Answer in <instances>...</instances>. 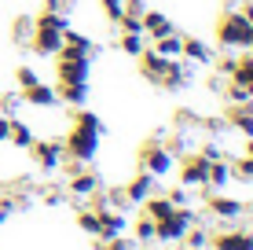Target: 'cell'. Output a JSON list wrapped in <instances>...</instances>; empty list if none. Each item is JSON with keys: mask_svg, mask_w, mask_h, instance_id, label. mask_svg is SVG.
I'll return each instance as SVG.
<instances>
[{"mask_svg": "<svg viewBox=\"0 0 253 250\" xmlns=\"http://www.w3.org/2000/svg\"><path fill=\"white\" fill-rule=\"evenodd\" d=\"M77 228L88 232L92 239H99V210H95V206H84V210H77Z\"/></svg>", "mask_w": 253, "mask_h": 250, "instance_id": "obj_26", "label": "cell"}, {"mask_svg": "<svg viewBox=\"0 0 253 250\" xmlns=\"http://www.w3.org/2000/svg\"><path fill=\"white\" fill-rule=\"evenodd\" d=\"M132 243H136V247H151V243H154V221L147 217V213L132 221Z\"/></svg>", "mask_w": 253, "mask_h": 250, "instance_id": "obj_25", "label": "cell"}, {"mask_svg": "<svg viewBox=\"0 0 253 250\" xmlns=\"http://www.w3.org/2000/svg\"><path fill=\"white\" fill-rule=\"evenodd\" d=\"M239 11H242V19H246V22L253 26V0H246V4H242V7H239Z\"/></svg>", "mask_w": 253, "mask_h": 250, "instance_id": "obj_43", "label": "cell"}, {"mask_svg": "<svg viewBox=\"0 0 253 250\" xmlns=\"http://www.w3.org/2000/svg\"><path fill=\"white\" fill-rule=\"evenodd\" d=\"M180 59H184V63H198V66H213L216 51L209 48L202 37H180Z\"/></svg>", "mask_w": 253, "mask_h": 250, "instance_id": "obj_8", "label": "cell"}, {"mask_svg": "<svg viewBox=\"0 0 253 250\" xmlns=\"http://www.w3.org/2000/svg\"><path fill=\"white\" fill-rule=\"evenodd\" d=\"M63 199H66V195H63V192H48V195H44V202H48V206H59V202H63Z\"/></svg>", "mask_w": 253, "mask_h": 250, "instance_id": "obj_42", "label": "cell"}, {"mask_svg": "<svg viewBox=\"0 0 253 250\" xmlns=\"http://www.w3.org/2000/svg\"><path fill=\"white\" fill-rule=\"evenodd\" d=\"M128 232V217L114 206H103L99 210V239H114V236H125Z\"/></svg>", "mask_w": 253, "mask_h": 250, "instance_id": "obj_13", "label": "cell"}, {"mask_svg": "<svg viewBox=\"0 0 253 250\" xmlns=\"http://www.w3.org/2000/svg\"><path fill=\"white\" fill-rule=\"evenodd\" d=\"M118 48L121 51H125V55H139V51H143L147 48V37H143V33H121V41H118Z\"/></svg>", "mask_w": 253, "mask_h": 250, "instance_id": "obj_29", "label": "cell"}, {"mask_svg": "<svg viewBox=\"0 0 253 250\" xmlns=\"http://www.w3.org/2000/svg\"><path fill=\"white\" fill-rule=\"evenodd\" d=\"M250 51H253V41H250Z\"/></svg>", "mask_w": 253, "mask_h": 250, "instance_id": "obj_48", "label": "cell"}, {"mask_svg": "<svg viewBox=\"0 0 253 250\" xmlns=\"http://www.w3.org/2000/svg\"><path fill=\"white\" fill-rule=\"evenodd\" d=\"M246 154H253V140H246Z\"/></svg>", "mask_w": 253, "mask_h": 250, "instance_id": "obj_46", "label": "cell"}, {"mask_svg": "<svg viewBox=\"0 0 253 250\" xmlns=\"http://www.w3.org/2000/svg\"><path fill=\"white\" fill-rule=\"evenodd\" d=\"M206 210L213 213V217H220V221H235V217L246 213V202L228 199V195H220V192H206Z\"/></svg>", "mask_w": 253, "mask_h": 250, "instance_id": "obj_7", "label": "cell"}, {"mask_svg": "<svg viewBox=\"0 0 253 250\" xmlns=\"http://www.w3.org/2000/svg\"><path fill=\"white\" fill-rule=\"evenodd\" d=\"M228 125L235 133H242L246 140H253V100L250 103H228Z\"/></svg>", "mask_w": 253, "mask_h": 250, "instance_id": "obj_11", "label": "cell"}, {"mask_svg": "<svg viewBox=\"0 0 253 250\" xmlns=\"http://www.w3.org/2000/svg\"><path fill=\"white\" fill-rule=\"evenodd\" d=\"M88 81H92V59L55 55V85H88Z\"/></svg>", "mask_w": 253, "mask_h": 250, "instance_id": "obj_5", "label": "cell"}, {"mask_svg": "<svg viewBox=\"0 0 253 250\" xmlns=\"http://www.w3.org/2000/svg\"><path fill=\"white\" fill-rule=\"evenodd\" d=\"M206 166H209V162L198 151L184 154V158H180V184H184V188H206Z\"/></svg>", "mask_w": 253, "mask_h": 250, "instance_id": "obj_9", "label": "cell"}, {"mask_svg": "<svg viewBox=\"0 0 253 250\" xmlns=\"http://www.w3.org/2000/svg\"><path fill=\"white\" fill-rule=\"evenodd\" d=\"M99 188H103V180H99V173H95L92 166H84L81 173L70 177V195H77V199H88V195H95Z\"/></svg>", "mask_w": 253, "mask_h": 250, "instance_id": "obj_17", "label": "cell"}, {"mask_svg": "<svg viewBox=\"0 0 253 250\" xmlns=\"http://www.w3.org/2000/svg\"><path fill=\"white\" fill-rule=\"evenodd\" d=\"M99 4H103V15H107L110 22H118L121 11H125V0H99Z\"/></svg>", "mask_w": 253, "mask_h": 250, "instance_id": "obj_34", "label": "cell"}, {"mask_svg": "<svg viewBox=\"0 0 253 250\" xmlns=\"http://www.w3.org/2000/svg\"><path fill=\"white\" fill-rule=\"evenodd\" d=\"M30 33H33V19H30V15H22V19L15 22V37H19V45L30 41Z\"/></svg>", "mask_w": 253, "mask_h": 250, "instance_id": "obj_36", "label": "cell"}, {"mask_svg": "<svg viewBox=\"0 0 253 250\" xmlns=\"http://www.w3.org/2000/svg\"><path fill=\"white\" fill-rule=\"evenodd\" d=\"M121 33H143V15H132V11H121V19L114 22Z\"/></svg>", "mask_w": 253, "mask_h": 250, "instance_id": "obj_30", "label": "cell"}, {"mask_svg": "<svg viewBox=\"0 0 253 250\" xmlns=\"http://www.w3.org/2000/svg\"><path fill=\"white\" fill-rule=\"evenodd\" d=\"M19 96H22V103H30V107H55V103H59V96H55V85H44V81L26 85Z\"/></svg>", "mask_w": 253, "mask_h": 250, "instance_id": "obj_16", "label": "cell"}, {"mask_svg": "<svg viewBox=\"0 0 253 250\" xmlns=\"http://www.w3.org/2000/svg\"><path fill=\"white\" fill-rule=\"evenodd\" d=\"M37 55H51L55 59V51L63 48V33L59 30H48V26H33V33H30V41H26Z\"/></svg>", "mask_w": 253, "mask_h": 250, "instance_id": "obj_10", "label": "cell"}, {"mask_svg": "<svg viewBox=\"0 0 253 250\" xmlns=\"http://www.w3.org/2000/svg\"><path fill=\"white\" fill-rule=\"evenodd\" d=\"M224 4H228V7H242L246 0H224Z\"/></svg>", "mask_w": 253, "mask_h": 250, "instance_id": "obj_45", "label": "cell"}, {"mask_svg": "<svg viewBox=\"0 0 253 250\" xmlns=\"http://www.w3.org/2000/svg\"><path fill=\"white\" fill-rule=\"evenodd\" d=\"M195 221H198V217L187 210V206H176V210H172L169 217L154 221V239H162V243H184L187 228L195 225Z\"/></svg>", "mask_w": 253, "mask_h": 250, "instance_id": "obj_2", "label": "cell"}, {"mask_svg": "<svg viewBox=\"0 0 253 250\" xmlns=\"http://www.w3.org/2000/svg\"><path fill=\"white\" fill-rule=\"evenodd\" d=\"M172 154L165 144H158V140H143L139 144V169H147L151 177H165V173H172Z\"/></svg>", "mask_w": 253, "mask_h": 250, "instance_id": "obj_3", "label": "cell"}, {"mask_svg": "<svg viewBox=\"0 0 253 250\" xmlns=\"http://www.w3.org/2000/svg\"><path fill=\"white\" fill-rule=\"evenodd\" d=\"M180 250H206V247H180Z\"/></svg>", "mask_w": 253, "mask_h": 250, "instance_id": "obj_47", "label": "cell"}, {"mask_svg": "<svg viewBox=\"0 0 253 250\" xmlns=\"http://www.w3.org/2000/svg\"><path fill=\"white\" fill-rule=\"evenodd\" d=\"M224 100H228V103H250V92H246V85L228 81V89H224Z\"/></svg>", "mask_w": 253, "mask_h": 250, "instance_id": "obj_33", "label": "cell"}, {"mask_svg": "<svg viewBox=\"0 0 253 250\" xmlns=\"http://www.w3.org/2000/svg\"><path fill=\"white\" fill-rule=\"evenodd\" d=\"M209 243H213V250H253V232L224 228V232H216Z\"/></svg>", "mask_w": 253, "mask_h": 250, "instance_id": "obj_15", "label": "cell"}, {"mask_svg": "<svg viewBox=\"0 0 253 250\" xmlns=\"http://www.w3.org/2000/svg\"><path fill=\"white\" fill-rule=\"evenodd\" d=\"M187 81H191V74H187V63L184 59H169V63H165V74L158 77V85L165 92H180V89H187Z\"/></svg>", "mask_w": 253, "mask_h": 250, "instance_id": "obj_12", "label": "cell"}, {"mask_svg": "<svg viewBox=\"0 0 253 250\" xmlns=\"http://www.w3.org/2000/svg\"><path fill=\"white\" fill-rule=\"evenodd\" d=\"M154 180H158V177H151L147 169H139V173L128 180L125 188H121V192H125V202H128V206H139L147 195H154Z\"/></svg>", "mask_w": 253, "mask_h": 250, "instance_id": "obj_14", "label": "cell"}, {"mask_svg": "<svg viewBox=\"0 0 253 250\" xmlns=\"http://www.w3.org/2000/svg\"><path fill=\"white\" fill-rule=\"evenodd\" d=\"M63 151L70 154V158H77V162H84V166H92L95 154H99V136L81 133V129H70V133L63 136Z\"/></svg>", "mask_w": 253, "mask_h": 250, "instance_id": "obj_4", "label": "cell"}, {"mask_svg": "<svg viewBox=\"0 0 253 250\" xmlns=\"http://www.w3.org/2000/svg\"><path fill=\"white\" fill-rule=\"evenodd\" d=\"M228 81H235V85H253V55L235 59V70H231Z\"/></svg>", "mask_w": 253, "mask_h": 250, "instance_id": "obj_28", "label": "cell"}, {"mask_svg": "<svg viewBox=\"0 0 253 250\" xmlns=\"http://www.w3.org/2000/svg\"><path fill=\"white\" fill-rule=\"evenodd\" d=\"M7 140H11L15 148L26 151V148L33 144V129L26 125V122H19V118H11V122H7Z\"/></svg>", "mask_w": 253, "mask_h": 250, "instance_id": "obj_24", "label": "cell"}, {"mask_svg": "<svg viewBox=\"0 0 253 250\" xmlns=\"http://www.w3.org/2000/svg\"><path fill=\"white\" fill-rule=\"evenodd\" d=\"M125 4H128V0H125Z\"/></svg>", "mask_w": 253, "mask_h": 250, "instance_id": "obj_49", "label": "cell"}, {"mask_svg": "<svg viewBox=\"0 0 253 250\" xmlns=\"http://www.w3.org/2000/svg\"><path fill=\"white\" fill-rule=\"evenodd\" d=\"M55 96L70 103V107H84V100H88V85H55Z\"/></svg>", "mask_w": 253, "mask_h": 250, "instance_id": "obj_23", "label": "cell"}, {"mask_svg": "<svg viewBox=\"0 0 253 250\" xmlns=\"http://www.w3.org/2000/svg\"><path fill=\"white\" fill-rule=\"evenodd\" d=\"M33 154V162H37V169H44V173H51V169H59V162H63V140H37L33 136V144L26 148Z\"/></svg>", "mask_w": 253, "mask_h": 250, "instance_id": "obj_6", "label": "cell"}, {"mask_svg": "<svg viewBox=\"0 0 253 250\" xmlns=\"http://www.w3.org/2000/svg\"><path fill=\"white\" fill-rule=\"evenodd\" d=\"M216 66H220V74H224V77H231V70H235V59H220Z\"/></svg>", "mask_w": 253, "mask_h": 250, "instance_id": "obj_41", "label": "cell"}, {"mask_svg": "<svg viewBox=\"0 0 253 250\" xmlns=\"http://www.w3.org/2000/svg\"><path fill=\"white\" fill-rule=\"evenodd\" d=\"M74 129H81V133H92V136H103L107 129H103V118L95 114L88 107H77L74 110Z\"/></svg>", "mask_w": 253, "mask_h": 250, "instance_id": "obj_21", "label": "cell"}, {"mask_svg": "<svg viewBox=\"0 0 253 250\" xmlns=\"http://www.w3.org/2000/svg\"><path fill=\"white\" fill-rule=\"evenodd\" d=\"M165 199H169L172 206H187V202H191V195H187V188H184V184H180V188H172V192H169V195H165Z\"/></svg>", "mask_w": 253, "mask_h": 250, "instance_id": "obj_38", "label": "cell"}, {"mask_svg": "<svg viewBox=\"0 0 253 250\" xmlns=\"http://www.w3.org/2000/svg\"><path fill=\"white\" fill-rule=\"evenodd\" d=\"M216 41H220V48H250L253 26L242 19V11H224L216 22Z\"/></svg>", "mask_w": 253, "mask_h": 250, "instance_id": "obj_1", "label": "cell"}, {"mask_svg": "<svg viewBox=\"0 0 253 250\" xmlns=\"http://www.w3.org/2000/svg\"><path fill=\"white\" fill-rule=\"evenodd\" d=\"M151 48L158 51V55H165V59H176L180 55V33H165V37L151 41Z\"/></svg>", "mask_w": 253, "mask_h": 250, "instance_id": "obj_27", "label": "cell"}, {"mask_svg": "<svg viewBox=\"0 0 253 250\" xmlns=\"http://www.w3.org/2000/svg\"><path fill=\"white\" fill-rule=\"evenodd\" d=\"M139 206H143V213H147L151 221H162V217H169V213L176 210V206L165 199V195H147V199L139 202Z\"/></svg>", "mask_w": 253, "mask_h": 250, "instance_id": "obj_22", "label": "cell"}, {"mask_svg": "<svg viewBox=\"0 0 253 250\" xmlns=\"http://www.w3.org/2000/svg\"><path fill=\"white\" fill-rule=\"evenodd\" d=\"M99 243H103L99 250H139L136 243H128L125 236H114V239H99Z\"/></svg>", "mask_w": 253, "mask_h": 250, "instance_id": "obj_35", "label": "cell"}, {"mask_svg": "<svg viewBox=\"0 0 253 250\" xmlns=\"http://www.w3.org/2000/svg\"><path fill=\"white\" fill-rule=\"evenodd\" d=\"M19 103H22V96H4V107H0V110H4V114L11 118L15 110H19Z\"/></svg>", "mask_w": 253, "mask_h": 250, "instance_id": "obj_39", "label": "cell"}, {"mask_svg": "<svg viewBox=\"0 0 253 250\" xmlns=\"http://www.w3.org/2000/svg\"><path fill=\"white\" fill-rule=\"evenodd\" d=\"M231 177L253 180V154H242V158H235V162H231Z\"/></svg>", "mask_w": 253, "mask_h": 250, "instance_id": "obj_31", "label": "cell"}, {"mask_svg": "<svg viewBox=\"0 0 253 250\" xmlns=\"http://www.w3.org/2000/svg\"><path fill=\"white\" fill-rule=\"evenodd\" d=\"M165 33H176V26H172L169 15L165 11H143V37H147V45L165 37Z\"/></svg>", "mask_w": 253, "mask_h": 250, "instance_id": "obj_18", "label": "cell"}, {"mask_svg": "<svg viewBox=\"0 0 253 250\" xmlns=\"http://www.w3.org/2000/svg\"><path fill=\"white\" fill-rule=\"evenodd\" d=\"M7 122H11V118H7L4 110H0V140H7Z\"/></svg>", "mask_w": 253, "mask_h": 250, "instance_id": "obj_44", "label": "cell"}, {"mask_svg": "<svg viewBox=\"0 0 253 250\" xmlns=\"http://www.w3.org/2000/svg\"><path fill=\"white\" fill-rule=\"evenodd\" d=\"M139 74H143L147 77V81H158V77L165 74V63H169V59H165V55H158V51H154L151 45H147L143 51H139Z\"/></svg>", "mask_w": 253, "mask_h": 250, "instance_id": "obj_19", "label": "cell"}, {"mask_svg": "<svg viewBox=\"0 0 253 250\" xmlns=\"http://www.w3.org/2000/svg\"><path fill=\"white\" fill-rule=\"evenodd\" d=\"M15 77H19V89H26V85H33V81H41L33 66H19V70H15Z\"/></svg>", "mask_w": 253, "mask_h": 250, "instance_id": "obj_37", "label": "cell"}, {"mask_svg": "<svg viewBox=\"0 0 253 250\" xmlns=\"http://www.w3.org/2000/svg\"><path fill=\"white\" fill-rule=\"evenodd\" d=\"M228 184H231V162L224 154V158H213L206 166V188H228Z\"/></svg>", "mask_w": 253, "mask_h": 250, "instance_id": "obj_20", "label": "cell"}, {"mask_svg": "<svg viewBox=\"0 0 253 250\" xmlns=\"http://www.w3.org/2000/svg\"><path fill=\"white\" fill-rule=\"evenodd\" d=\"M198 154H202V158H206V162H213V158H224V151H220V148H216V144H206V148H202V151H198Z\"/></svg>", "mask_w": 253, "mask_h": 250, "instance_id": "obj_40", "label": "cell"}, {"mask_svg": "<svg viewBox=\"0 0 253 250\" xmlns=\"http://www.w3.org/2000/svg\"><path fill=\"white\" fill-rule=\"evenodd\" d=\"M180 247H209V232H206V228H195V225H191V228H187V236H184V243H180Z\"/></svg>", "mask_w": 253, "mask_h": 250, "instance_id": "obj_32", "label": "cell"}]
</instances>
